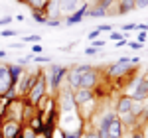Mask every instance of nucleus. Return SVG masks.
Returning <instances> with one entry per match:
<instances>
[{
  "mask_svg": "<svg viewBox=\"0 0 148 138\" xmlns=\"http://www.w3.org/2000/svg\"><path fill=\"white\" fill-rule=\"evenodd\" d=\"M123 30H125V32H128V30H136V24H125Z\"/></svg>",
  "mask_w": 148,
  "mask_h": 138,
  "instance_id": "nucleus-31",
  "label": "nucleus"
},
{
  "mask_svg": "<svg viewBox=\"0 0 148 138\" xmlns=\"http://www.w3.org/2000/svg\"><path fill=\"white\" fill-rule=\"evenodd\" d=\"M146 79H148V69H146Z\"/></svg>",
  "mask_w": 148,
  "mask_h": 138,
  "instance_id": "nucleus-44",
  "label": "nucleus"
},
{
  "mask_svg": "<svg viewBox=\"0 0 148 138\" xmlns=\"http://www.w3.org/2000/svg\"><path fill=\"white\" fill-rule=\"evenodd\" d=\"M83 138H99V136H97V130H91V132H85Z\"/></svg>",
  "mask_w": 148,
  "mask_h": 138,
  "instance_id": "nucleus-32",
  "label": "nucleus"
},
{
  "mask_svg": "<svg viewBox=\"0 0 148 138\" xmlns=\"http://www.w3.org/2000/svg\"><path fill=\"white\" fill-rule=\"evenodd\" d=\"M44 93H46V79L44 77H40V79L36 81V85L32 87V91H30V101L32 103H40V99L44 97Z\"/></svg>",
  "mask_w": 148,
  "mask_h": 138,
  "instance_id": "nucleus-1",
  "label": "nucleus"
},
{
  "mask_svg": "<svg viewBox=\"0 0 148 138\" xmlns=\"http://www.w3.org/2000/svg\"><path fill=\"white\" fill-rule=\"evenodd\" d=\"M85 12H87V4H83V8H81V10H77L71 18H67V20H65V26H73V24L81 22V18L85 16Z\"/></svg>",
  "mask_w": 148,
  "mask_h": 138,
  "instance_id": "nucleus-13",
  "label": "nucleus"
},
{
  "mask_svg": "<svg viewBox=\"0 0 148 138\" xmlns=\"http://www.w3.org/2000/svg\"><path fill=\"white\" fill-rule=\"evenodd\" d=\"M97 30H99V32H111L113 28H111L109 24H103V26H99V28H97Z\"/></svg>",
  "mask_w": 148,
  "mask_h": 138,
  "instance_id": "nucleus-30",
  "label": "nucleus"
},
{
  "mask_svg": "<svg viewBox=\"0 0 148 138\" xmlns=\"http://www.w3.org/2000/svg\"><path fill=\"white\" fill-rule=\"evenodd\" d=\"M103 46H105V42H101V40H97V42L93 44V47H95V49H97V47H103Z\"/></svg>",
  "mask_w": 148,
  "mask_h": 138,
  "instance_id": "nucleus-40",
  "label": "nucleus"
},
{
  "mask_svg": "<svg viewBox=\"0 0 148 138\" xmlns=\"http://www.w3.org/2000/svg\"><path fill=\"white\" fill-rule=\"evenodd\" d=\"M114 118H116V115H114V113H107V115H105L101 120H99V128H107V126H109V124L114 120Z\"/></svg>",
  "mask_w": 148,
  "mask_h": 138,
  "instance_id": "nucleus-17",
  "label": "nucleus"
},
{
  "mask_svg": "<svg viewBox=\"0 0 148 138\" xmlns=\"http://www.w3.org/2000/svg\"><path fill=\"white\" fill-rule=\"evenodd\" d=\"M146 95H148V79H140L138 81V87H136V91L132 93L130 97H132V101H144L146 99Z\"/></svg>",
  "mask_w": 148,
  "mask_h": 138,
  "instance_id": "nucleus-3",
  "label": "nucleus"
},
{
  "mask_svg": "<svg viewBox=\"0 0 148 138\" xmlns=\"http://www.w3.org/2000/svg\"><path fill=\"white\" fill-rule=\"evenodd\" d=\"M47 12H49V18L56 20L57 16L61 14V12H59V2H57V0H51V2L47 4Z\"/></svg>",
  "mask_w": 148,
  "mask_h": 138,
  "instance_id": "nucleus-15",
  "label": "nucleus"
},
{
  "mask_svg": "<svg viewBox=\"0 0 148 138\" xmlns=\"http://www.w3.org/2000/svg\"><path fill=\"white\" fill-rule=\"evenodd\" d=\"M14 22V18H10V16H4V18H0V28H4V26H8V24Z\"/></svg>",
  "mask_w": 148,
  "mask_h": 138,
  "instance_id": "nucleus-20",
  "label": "nucleus"
},
{
  "mask_svg": "<svg viewBox=\"0 0 148 138\" xmlns=\"http://www.w3.org/2000/svg\"><path fill=\"white\" fill-rule=\"evenodd\" d=\"M134 138H142V136H140V134H134Z\"/></svg>",
  "mask_w": 148,
  "mask_h": 138,
  "instance_id": "nucleus-43",
  "label": "nucleus"
},
{
  "mask_svg": "<svg viewBox=\"0 0 148 138\" xmlns=\"http://www.w3.org/2000/svg\"><path fill=\"white\" fill-rule=\"evenodd\" d=\"M30 4H32V8H42L44 6V0H30Z\"/></svg>",
  "mask_w": 148,
  "mask_h": 138,
  "instance_id": "nucleus-26",
  "label": "nucleus"
},
{
  "mask_svg": "<svg viewBox=\"0 0 148 138\" xmlns=\"http://www.w3.org/2000/svg\"><path fill=\"white\" fill-rule=\"evenodd\" d=\"M128 67H130V59H128V57H123V59H119L114 65H111V67H109V73H111V75H121V73H125Z\"/></svg>",
  "mask_w": 148,
  "mask_h": 138,
  "instance_id": "nucleus-6",
  "label": "nucleus"
},
{
  "mask_svg": "<svg viewBox=\"0 0 148 138\" xmlns=\"http://www.w3.org/2000/svg\"><path fill=\"white\" fill-rule=\"evenodd\" d=\"M146 134H148V126H146Z\"/></svg>",
  "mask_w": 148,
  "mask_h": 138,
  "instance_id": "nucleus-45",
  "label": "nucleus"
},
{
  "mask_svg": "<svg viewBox=\"0 0 148 138\" xmlns=\"http://www.w3.org/2000/svg\"><path fill=\"white\" fill-rule=\"evenodd\" d=\"M105 14H107V10H105V8H101V6H95V8H91V10H89V16H91V18L105 16Z\"/></svg>",
  "mask_w": 148,
  "mask_h": 138,
  "instance_id": "nucleus-19",
  "label": "nucleus"
},
{
  "mask_svg": "<svg viewBox=\"0 0 148 138\" xmlns=\"http://www.w3.org/2000/svg\"><path fill=\"white\" fill-rule=\"evenodd\" d=\"M10 75H8V67L6 65H0V95H4V93L10 89Z\"/></svg>",
  "mask_w": 148,
  "mask_h": 138,
  "instance_id": "nucleus-8",
  "label": "nucleus"
},
{
  "mask_svg": "<svg viewBox=\"0 0 148 138\" xmlns=\"http://www.w3.org/2000/svg\"><path fill=\"white\" fill-rule=\"evenodd\" d=\"M2 38H12V36H16V32H14V30H2Z\"/></svg>",
  "mask_w": 148,
  "mask_h": 138,
  "instance_id": "nucleus-27",
  "label": "nucleus"
},
{
  "mask_svg": "<svg viewBox=\"0 0 148 138\" xmlns=\"http://www.w3.org/2000/svg\"><path fill=\"white\" fill-rule=\"evenodd\" d=\"M24 42H30V44H38L40 42V36H26Z\"/></svg>",
  "mask_w": 148,
  "mask_h": 138,
  "instance_id": "nucleus-21",
  "label": "nucleus"
},
{
  "mask_svg": "<svg viewBox=\"0 0 148 138\" xmlns=\"http://www.w3.org/2000/svg\"><path fill=\"white\" fill-rule=\"evenodd\" d=\"M16 136H18V124L16 122H8L0 132V138H16Z\"/></svg>",
  "mask_w": 148,
  "mask_h": 138,
  "instance_id": "nucleus-12",
  "label": "nucleus"
},
{
  "mask_svg": "<svg viewBox=\"0 0 148 138\" xmlns=\"http://www.w3.org/2000/svg\"><path fill=\"white\" fill-rule=\"evenodd\" d=\"M8 75H10V83L14 85V83L18 81V77L22 75V67H20V65H12V67H8Z\"/></svg>",
  "mask_w": 148,
  "mask_h": 138,
  "instance_id": "nucleus-14",
  "label": "nucleus"
},
{
  "mask_svg": "<svg viewBox=\"0 0 148 138\" xmlns=\"http://www.w3.org/2000/svg\"><path fill=\"white\" fill-rule=\"evenodd\" d=\"M36 61H47L49 63V57H36Z\"/></svg>",
  "mask_w": 148,
  "mask_h": 138,
  "instance_id": "nucleus-41",
  "label": "nucleus"
},
{
  "mask_svg": "<svg viewBox=\"0 0 148 138\" xmlns=\"http://www.w3.org/2000/svg\"><path fill=\"white\" fill-rule=\"evenodd\" d=\"M49 71H51V79H49V85H51V89H56L57 85H59V81H61V77L67 73V69L61 67V65H51V67H49Z\"/></svg>",
  "mask_w": 148,
  "mask_h": 138,
  "instance_id": "nucleus-2",
  "label": "nucleus"
},
{
  "mask_svg": "<svg viewBox=\"0 0 148 138\" xmlns=\"http://www.w3.org/2000/svg\"><path fill=\"white\" fill-rule=\"evenodd\" d=\"M0 57H6V51L4 49H0Z\"/></svg>",
  "mask_w": 148,
  "mask_h": 138,
  "instance_id": "nucleus-42",
  "label": "nucleus"
},
{
  "mask_svg": "<svg viewBox=\"0 0 148 138\" xmlns=\"http://www.w3.org/2000/svg\"><path fill=\"white\" fill-rule=\"evenodd\" d=\"M79 81H81V73H77L75 69H71L69 71V83H71V87L79 89Z\"/></svg>",
  "mask_w": 148,
  "mask_h": 138,
  "instance_id": "nucleus-16",
  "label": "nucleus"
},
{
  "mask_svg": "<svg viewBox=\"0 0 148 138\" xmlns=\"http://www.w3.org/2000/svg\"><path fill=\"white\" fill-rule=\"evenodd\" d=\"M111 40H114V42H121V40H123V34H111Z\"/></svg>",
  "mask_w": 148,
  "mask_h": 138,
  "instance_id": "nucleus-35",
  "label": "nucleus"
},
{
  "mask_svg": "<svg viewBox=\"0 0 148 138\" xmlns=\"http://www.w3.org/2000/svg\"><path fill=\"white\" fill-rule=\"evenodd\" d=\"M134 10V0H121V12Z\"/></svg>",
  "mask_w": 148,
  "mask_h": 138,
  "instance_id": "nucleus-18",
  "label": "nucleus"
},
{
  "mask_svg": "<svg viewBox=\"0 0 148 138\" xmlns=\"http://www.w3.org/2000/svg\"><path fill=\"white\" fill-rule=\"evenodd\" d=\"M57 2H59V12L61 14H71V12L79 10L81 0H57Z\"/></svg>",
  "mask_w": 148,
  "mask_h": 138,
  "instance_id": "nucleus-4",
  "label": "nucleus"
},
{
  "mask_svg": "<svg viewBox=\"0 0 148 138\" xmlns=\"http://www.w3.org/2000/svg\"><path fill=\"white\" fill-rule=\"evenodd\" d=\"M42 49H44V47L40 46V44H34V46H32V55H34V53H42Z\"/></svg>",
  "mask_w": 148,
  "mask_h": 138,
  "instance_id": "nucleus-28",
  "label": "nucleus"
},
{
  "mask_svg": "<svg viewBox=\"0 0 148 138\" xmlns=\"http://www.w3.org/2000/svg\"><path fill=\"white\" fill-rule=\"evenodd\" d=\"M116 113L121 116L126 115V113H132V97H128V95L121 97L119 99V105H116Z\"/></svg>",
  "mask_w": 148,
  "mask_h": 138,
  "instance_id": "nucleus-5",
  "label": "nucleus"
},
{
  "mask_svg": "<svg viewBox=\"0 0 148 138\" xmlns=\"http://www.w3.org/2000/svg\"><path fill=\"white\" fill-rule=\"evenodd\" d=\"M107 132H109V138H123V122L119 120V116L107 126Z\"/></svg>",
  "mask_w": 148,
  "mask_h": 138,
  "instance_id": "nucleus-10",
  "label": "nucleus"
},
{
  "mask_svg": "<svg viewBox=\"0 0 148 138\" xmlns=\"http://www.w3.org/2000/svg\"><path fill=\"white\" fill-rule=\"evenodd\" d=\"M128 46L132 47V49H140V47H142V44H138V42H128Z\"/></svg>",
  "mask_w": 148,
  "mask_h": 138,
  "instance_id": "nucleus-34",
  "label": "nucleus"
},
{
  "mask_svg": "<svg viewBox=\"0 0 148 138\" xmlns=\"http://www.w3.org/2000/svg\"><path fill=\"white\" fill-rule=\"evenodd\" d=\"M34 20H36L38 24H46V18H44L40 12H34Z\"/></svg>",
  "mask_w": 148,
  "mask_h": 138,
  "instance_id": "nucleus-23",
  "label": "nucleus"
},
{
  "mask_svg": "<svg viewBox=\"0 0 148 138\" xmlns=\"http://www.w3.org/2000/svg\"><path fill=\"white\" fill-rule=\"evenodd\" d=\"M148 0H134V8H146Z\"/></svg>",
  "mask_w": 148,
  "mask_h": 138,
  "instance_id": "nucleus-22",
  "label": "nucleus"
},
{
  "mask_svg": "<svg viewBox=\"0 0 148 138\" xmlns=\"http://www.w3.org/2000/svg\"><path fill=\"white\" fill-rule=\"evenodd\" d=\"M61 107H63L65 113H71V111L75 109V99H73V95L69 91L61 93Z\"/></svg>",
  "mask_w": 148,
  "mask_h": 138,
  "instance_id": "nucleus-11",
  "label": "nucleus"
},
{
  "mask_svg": "<svg viewBox=\"0 0 148 138\" xmlns=\"http://www.w3.org/2000/svg\"><path fill=\"white\" fill-rule=\"evenodd\" d=\"M22 138H36V132L32 130V128H26V130H24V136H22Z\"/></svg>",
  "mask_w": 148,
  "mask_h": 138,
  "instance_id": "nucleus-25",
  "label": "nucleus"
},
{
  "mask_svg": "<svg viewBox=\"0 0 148 138\" xmlns=\"http://www.w3.org/2000/svg\"><path fill=\"white\" fill-rule=\"evenodd\" d=\"M146 42V34L142 32V34H138V44H144Z\"/></svg>",
  "mask_w": 148,
  "mask_h": 138,
  "instance_id": "nucleus-36",
  "label": "nucleus"
},
{
  "mask_svg": "<svg viewBox=\"0 0 148 138\" xmlns=\"http://www.w3.org/2000/svg\"><path fill=\"white\" fill-rule=\"evenodd\" d=\"M47 26H59V20H46Z\"/></svg>",
  "mask_w": 148,
  "mask_h": 138,
  "instance_id": "nucleus-39",
  "label": "nucleus"
},
{
  "mask_svg": "<svg viewBox=\"0 0 148 138\" xmlns=\"http://www.w3.org/2000/svg\"><path fill=\"white\" fill-rule=\"evenodd\" d=\"M97 36H99V30H93L91 34H89V40H97Z\"/></svg>",
  "mask_w": 148,
  "mask_h": 138,
  "instance_id": "nucleus-37",
  "label": "nucleus"
},
{
  "mask_svg": "<svg viewBox=\"0 0 148 138\" xmlns=\"http://www.w3.org/2000/svg\"><path fill=\"white\" fill-rule=\"evenodd\" d=\"M95 83H97V73H95V71H87V73L81 75L79 89H91Z\"/></svg>",
  "mask_w": 148,
  "mask_h": 138,
  "instance_id": "nucleus-7",
  "label": "nucleus"
},
{
  "mask_svg": "<svg viewBox=\"0 0 148 138\" xmlns=\"http://www.w3.org/2000/svg\"><path fill=\"white\" fill-rule=\"evenodd\" d=\"M85 53H87V55H93V53H97V49H95V47H87Z\"/></svg>",
  "mask_w": 148,
  "mask_h": 138,
  "instance_id": "nucleus-38",
  "label": "nucleus"
},
{
  "mask_svg": "<svg viewBox=\"0 0 148 138\" xmlns=\"http://www.w3.org/2000/svg\"><path fill=\"white\" fill-rule=\"evenodd\" d=\"M111 2H114V0H101V2H99V6H101V8H105V10H107V8H109V6H111Z\"/></svg>",
  "mask_w": 148,
  "mask_h": 138,
  "instance_id": "nucleus-29",
  "label": "nucleus"
},
{
  "mask_svg": "<svg viewBox=\"0 0 148 138\" xmlns=\"http://www.w3.org/2000/svg\"><path fill=\"white\" fill-rule=\"evenodd\" d=\"M73 99H75V105L91 103L93 101V93H91V89H77V93L73 95Z\"/></svg>",
  "mask_w": 148,
  "mask_h": 138,
  "instance_id": "nucleus-9",
  "label": "nucleus"
},
{
  "mask_svg": "<svg viewBox=\"0 0 148 138\" xmlns=\"http://www.w3.org/2000/svg\"><path fill=\"white\" fill-rule=\"evenodd\" d=\"M28 61H30V57H20V59H18V63H16V65H20V67H22V65H26Z\"/></svg>",
  "mask_w": 148,
  "mask_h": 138,
  "instance_id": "nucleus-33",
  "label": "nucleus"
},
{
  "mask_svg": "<svg viewBox=\"0 0 148 138\" xmlns=\"http://www.w3.org/2000/svg\"><path fill=\"white\" fill-rule=\"evenodd\" d=\"M97 136H99V138H109L107 128H97Z\"/></svg>",
  "mask_w": 148,
  "mask_h": 138,
  "instance_id": "nucleus-24",
  "label": "nucleus"
}]
</instances>
